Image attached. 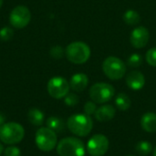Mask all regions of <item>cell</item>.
<instances>
[{"label":"cell","instance_id":"1","mask_svg":"<svg viewBox=\"0 0 156 156\" xmlns=\"http://www.w3.org/2000/svg\"><path fill=\"white\" fill-rule=\"evenodd\" d=\"M67 126L70 133L83 137L91 132L93 122L90 116L87 114H74L68 119Z\"/></svg>","mask_w":156,"mask_h":156},{"label":"cell","instance_id":"2","mask_svg":"<svg viewBox=\"0 0 156 156\" xmlns=\"http://www.w3.org/2000/svg\"><path fill=\"white\" fill-rule=\"evenodd\" d=\"M65 55L69 61L74 64H83L90 57V48L82 41H75L68 45Z\"/></svg>","mask_w":156,"mask_h":156},{"label":"cell","instance_id":"3","mask_svg":"<svg viewBox=\"0 0 156 156\" xmlns=\"http://www.w3.org/2000/svg\"><path fill=\"white\" fill-rule=\"evenodd\" d=\"M24 136L25 130L17 122H6L0 127V140L5 144H16L23 140Z\"/></svg>","mask_w":156,"mask_h":156},{"label":"cell","instance_id":"4","mask_svg":"<svg viewBox=\"0 0 156 156\" xmlns=\"http://www.w3.org/2000/svg\"><path fill=\"white\" fill-rule=\"evenodd\" d=\"M126 64L117 57H108L102 62V71L112 80L122 79L126 73Z\"/></svg>","mask_w":156,"mask_h":156},{"label":"cell","instance_id":"5","mask_svg":"<svg viewBox=\"0 0 156 156\" xmlns=\"http://www.w3.org/2000/svg\"><path fill=\"white\" fill-rule=\"evenodd\" d=\"M57 153L59 156H84L85 146L80 139L67 137L58 144Z\"/></svg>","mask_w":156,"mask_h":156},{"label":"cell","instance_id":"6","mask_svg":"<svg viewBox=\"0 0 156 156\" xmlns=\"http://www.w3.org/2000/svg\"><path fill=\"white\" fill-rule=\"evenodd\" d=\"M35 142L39 150L43 152H50L57 146L58 137L54 131L48 127H43L37 131Z\"/></svg>","mask_w":156,"mask_h":156},{"label":"cell","instance_id":"7","mask_svg":"<svg viewBox=\"0 0 156 156\" xmlns=\"http://www.w3.org/2000/svg\"><path fill=\"white\" fill-rule=\"evenodd\" d=\"M90 97L95 103H105L110 101L114 94L115 90L112 85L105 82H98L93 84L90 89Z\"/></svg>","mask_w":156,"mask_h":156},{"label":"cell","instance_id":"8","mask_svg":"<svg viewBox=\"0 0 156 156\" xmlns=\"http://www.w3.org/2000/svg\"><path fill=\"white\" fill-rule=\"evenodd\" d=\"M31 19V13L26 5H17L12 9L9 15V22L15 28L26 27Z\"/></svg>","mask_w":156,"mask_h":156},{"label":"cell","instance_id":"9","mask_svg":"<svg viewBox=\"0 0 156 156\" xmlns=\"http://www.w3.org/2000/svg\"><path fill=\"white\" fill-rule=\"evenodd\" d=\"M48 92L54 99H62L69 91V82L62 77H54L48 82Z\"/></svg>","mask_w":156,"mask_h":156},{"label":"cell","instance_id":"10","mask_svg":"<svg viewBox=\"0 0 156 156\" xmlns=\"http://www.w3.org/2000/svg\"><path fill=\"white\" fill-rule=\"evenodd\" d=\"M109 149V140L103 134L93 135L87 144L88 153L91 156L104 155Z\"/></svg>","mask_w":156,"mask_h":156},{"label":"cell","instance_id":"11","mask_svg":"<svg viewBox=\"0 0 156 156\" xmlns=\"http://www.w3.org/2000/svg\"><path fill=\"white\" fill-rule=\"evenodd\" d=\"M150 38V33L145 27H138L134 28L130 36V42L135 48H144Z\"/></svg>","mask_w":156,"mask_h":156},{"label":"cell","instance_id":"12","mask_svg":"<svg viewBox=\"0 0 156 156\" xmlns=\"http://www.w3.org/2000/svg\"><path fill=\"white\" fill-rule=\"evenodd\" d=\"M126 84L131 90H139L144 88L145 84V78L142 72L138 70H133L126 76Z\"/></svg>","mask_w":156,"mask_h":156},{"label":"cell","instance_id":"13","mask_svg":"<svg viewBox=\"0 0 156 156\" xmlns=\"http://www.w3.org/2000/svg\"><path fill=\"white\" fill-rule=\"evenodd\" d=\"M89 84V78L84 73L74 74L69 80V87L76 92L83 91Z\"/></svg>","mask_w":156,"mask_h":156},{"label":"cell","instance_id":"14","mask_svg":"<svg viewBox=\"0 0 156 156\" xmlns=\"http://www.w3.org/2000/svg\"><path fill=\"white\" fill-rule=\"evenodd\" d=\"M115 113H116V110L113 106L105 104L98 108L94 115H95L96 120L102 122H109L112 119H113L115 116Z\"/></svg>","mask_w":156,"mask_h":156},{"label":"cell","instance_id":"15","mask_svg":"<svg viewBox=\"0 0 156 156\" xmlns=\"http://www.w3.org/2000/svg\"><path fill=\"white\" fill-rule=\"evenodd\" d=\"M141 126L147 133L156 132V113L146 112L141 118Z\"/></svg>","mask_w":156,"mask_h":156},{"label":"cell","instance_id":"16","mask_svg":"<svg viewBox=\"0 0 156 156\" xmlns=\"http://www.w3.org/2000/svg\"><path fill=\"white\" fill-rule=\"evenodd\" d=\"M27 118L28 121L30 122V123H32L35 126H40L43 122H44V113L36 108H33L31 110H29L28 113H27Z\"/></svg>","mask_w":156,"mask_h":156},{"label":"cell","instance_id":"17","mask_svg":"<svg viewBox=\"0 0 156 156\" xmlns=\"http://www.w3.org/2000/svg\"><path fill=\"white\" fill-rule=\"evenodd\" d=\"M140 15L137 11L129 9L123 14V21L130 26H135L140 22Z\"/></svg>","mask_w":156,"mask_h":156},{"label":"cell","instance_id":"18","mask_svg":"<svg viewBox=\"0 0 156 156\" xmlns=\"http://www.w3.org/2000/svg\"><path fill=\"white\" fill-rule=\"evenodd\" d=\"M115 104L121 111H127L131 107V100L125 93H119L115 99Z\"/></svg>","mask_w":156,"mask_h":156},{"label":"cell","instance_id":"19","mask_svg":"<svg viewBox=\"0 0 156 156\" xmlns=\"http://www.w3.org/2000/svg\"><path fill=\"white\" fill-rule=\"evenodd\" d=\"M47 126H48V128L51 129L55 133L56 132L60 133L64 129V122L60 118L53 116V117H49L47 120Z\"/></svg>","mask_w":156,"mask_h":156},{"label":"cell","instance_id":"20","mask_svg":"<svg viewBox=\"0 0 156 156\" xmlns=\"http://www.w3.org/2000/svg\"><path fill=\"white\" fill-rule=\"evenodd\" d=\"M135 149H136V152L138 153L139 155L146 156L152 152L153 146L147 141H141L136 144Z\"/></svg>","mask_w":156,"mask_h":156},{"label":"cell","instance_id":"21","mask_svg":"<svg viewBox=\"0 0 156 156\" xmlns=\"http://www.w3.org/2000/svg\"><path fill=\"white\" fill-rule=\"evenodd\" d=\"M142 64H143V57L137 53L132 54L127 60V65L131 68H138Z\"/></svg>","mask_w":156,"mask_h":156},{"label":"cell","instance_id":"22","mask_svg":"<svg viewBox=\"0 0 156 156\" xmlns=\"http://www.w3.org/2000/svg\"><path fill=\"white\" fill-rule=\"evenodd\" d=\"M14 36V30L9 27H4L0 29V39L3 41L10 40Z\"/></svg>","mask_w":156,"mask_h":156},{"label":"cell","instance_id":"23","mask_svg":"<svg viewBox=\"0 0 156 156\" xmlns=\"http://www.w3.org/2000/svg\"><path fill=\"white\" fill-rule=\"evenodd\" d=\"M64 101H65V104L69 106V107H73V106H76L79 101H80V98L77 94L75 93H68L64 99Z\"/></svg>","mask_w":156,"mask_h":156},{"label":"cell","instance_id":"24","mask_svg":"<svg viewBox=\"0 0 156 156\" xmlns=\"http://www.w3.org/2000/svg\"><path fill=\"white\" fill-rule=\"evenodd\" d=\"M145 58L150 66L156 67V48H152L146 52Z\"/></svg>","mask_w":156,"mask_h":156},{"label":"cell","instance_id":"25","mask_svg":"<svg viewBox=\"0 0 156 156\" xmlns=\"http://www.w3.org/2000/svg\"><path fill=\"white\" fill-rule=\"evenodd\" d=\"M49 54H50V56L52 58H54L56 59H59V58H61L64 56L65 50L60 46H55V47L51 48V49L49 51Z\"/></svg>","mask_w":156,"mask_h":156},{"label":"cell","instance_id":"26","mask_svg":"<svg viewBox=\"0 0 156 156\" xmlns=\"http://www.w3.org/2000/svg\"><path fill=\"white\" fill-rule=\"evenodd\" d=\"M97 111V106L94 101H87L84 105V112L85 114L87 115H92L96 112Z\"/></svg>","mask_w":156,"mask_h":156},{"label":"cell","instance_id":"27","mask_svg":"<svg viewBox=\"0 0 156 156\" xmlns=\"http://www.w3.org/2000/svg\"><path fill=\"white\" fill-rule=\"evenodd\" d=\"M4 154L5 156H20L21 155V152L19 150V148L12 145L7 147L6 149L4 150Z\"/></svg>","mask_w":156,"mask_h":156},{"label":"cell","instance_id":"28","mask_svg":"<svg viewBox=\"0 0 156 156\" xmlns=\"http://www.w3.org/2000/svg\"><path fill=\"white\" fill-rule=\"evenodd\" d=\"M5 116H4L2 113H0V127H1L3 124H5Z\"/></svg>","mask_w":156,"mask_h":156},{"label":"cell","instance_id":"29","mask_svg":"<svg viewBox=\"0 0 156 156\" xmlns=\"http://www.w3.org/2000/svg\"><path fill=\"white\" fill-rule=\"evenodd\" d=\"M4 152V147H3V145H2V144L0 143V154H2Z\"/></svg>","mask_w":156,"mask_h":156},{"label":"cell","instance_id":"30","mask_svg":"<svg viewBox=\"0 0 156 156\" xmlns=\"http://www.w3.org/2000/svg\"><path fill=\"white\" fill-rule=\"evenodd\" d=\"M154 156H156V147L154 148Z\"/></svg>","mask_w":156,"mask_h":156},{"label":"cell","instance_id":"31","mask_svg":"<svg viewBox=\"0 0 156 156\" xmlns=\"http://www.w3.org/2000/svg\"><path fill=\"white\" fill-rule=\"evenodd\" d=\"M2 5H3V0H0V8L2 6Z\"/></svg>","mask_w":156,"mask_h":156},{"label":"cell","instance_id":"32","mask_svg":"<svg viewBox=\"0 0 156 156\" xmlns=\"http://www.w3.org/2000/svg\"><path fill=\"white\" fill-rule=\"evenodd\" d=\"M127 156H134V155H127Z\"/></svg>","mask_w":156,"mask_h":156}]
</instances>
